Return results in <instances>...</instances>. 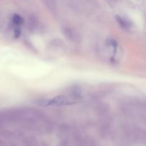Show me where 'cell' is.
<instances>
[{
	"label": "cell",
	"mask_w": 146,
	"mask_h": 146,
	"mask_svg": "<svg viewBox=\"0 0 146 146\" xmlns=\"http://www.w3.org/2000/svg\"><path fill=\"white\" fill-rule=\"evenodd\" d=\"M75 98L71 96H57L55 98L49 100V106H62L70 105L74 104Z\"/></svg>",
	"instance_id": "1"
},
{
	"label": "cell",
	"mask_w": 146,
	"mask_h": 146,
	"mask_svg": "<svg viewBox=\"0 0 146 146\" xmlns=\"http://www.w3.org/2000/svg\"><path fill=\"white\" fill-rule=\"evenodd\" d=\"M62 32L64 36L71 42L78 43L81 41V38L79 32L72 27H64Z\"/></svg>",
	"instance_id": "2"
},
{
	"label": "cell",
	"mask_w": 146,
	"mask_h": 146,
	"mask_svg": "<svg viewBox=\"0 0 146 146\" xmlns=\"http://www.w3.org/2000/svg\"><path fill=\"white\" fill-rule=\"evenodd\" d=\"M96 111L98 115L101 118H103V119L106 120L108 118V115H109V108L108 105L105 104H100L96 107Z\"/></svg>",
	"instance_id": "3"
},
{
	"label": "cell",
	"mask_w": 146,
	"mask_h": 146,
	"mask_svg": "<svg viewBox=\"0 0 146 146\" xmlns=\"http://www.w3.org/2000/svg\"><path fill=\"white\" fill-rule=\"evenodd\" d=\"M51 46H52L54 49L56 48V49L64 50L65 48V44L61 40L56 38V39H54L51 41Z\"/></svg>",
	"instance_id": "4"
},
{
	"label": "cell",
	"mask_w": 146,
	"mask_h": 146,
	"mask_svg": "<svg viewBox=\"0 0 146 146\" xmlns=\"http://www.w3.org/2000/svg\"><path fill=\"white\" fill-rule=\"evenodd\" d=\"M38 25V21L35 18H31L29 20L28 27L29 29V30H31V31H35V30L38 29L37 28Z\"/></svg>",
	"instance_id": "5"
},
{
	"label": "cell",
	"mask_w": 146,
	"mask_h": 146,
	"mask_svg": "<svg viewBox=\"0 0 146 146\" xmlns=\"http://www.w3.org/2000/svg\"><path fill=\"white\" fill-rule=\"evenodd\" d=\"M13 22L16 24V25H21L24 22V20L23 19L20 17L18 14H14V17H13Z\"/></svg>",
	"instance_id": "6"
},
{
	"label": "cell",
	"mask_w": 146,
	"mask_h": 146,
	"mask_svg": "<svg viewBox=\"0 0 146 146\" xmlns=\"http://www.w3.org/2000/svg\"><path fill=\"white\" fill-rule=\"evenodd\" d=\"M116 19H117V21H118V22L119 23V24H121L122 27H128V22H127V21H125L124 19L121 18V17H119V16H116Z\"/></svg>",
	"instance_id": "7"
}]
</instances>
